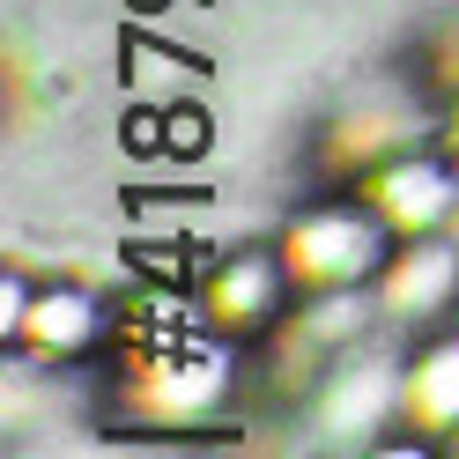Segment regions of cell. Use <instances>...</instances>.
I'll return each instance as SVG.
<instances>
[{
	"label": "cell",
	"instance_id": "6da1fadb",
	"mask_svg": "<svg viewBox=\"0 0 459 459\" xmlns=\"http://www.w3.org/2000/svg\"><path fill=\"white\" fill-rule=\"evenodd\" d=\"M297 252H304V267L319 281H356V274H370V260H378V230L356 222V215H326V222H311L297 238Z\"/></svg>",
	"mask_w": 459,
	"mask_h": 459
},
{
	"label": "cell",
	"instance_id": "3957f363",
	"mask_svg": "<svg viewBox=\"0 0 459 459\" xmlns=\"http://www.w3.org/2000/svg\"><path fill=\"white\" fill-rule=\"evenodd\" d=\"M385 459H422V452H385Z\"/></svg>",
	"mask_w": 459,
	"mask_h": 459
},
{
	"label": "cell",
	"instance_id": "277c9868",
	"mask_svg": "<svg viewBox=\"0 0 459 459\" xmlns=\"http://www.w3.org/2000/svg\"><path fill=\"white\" fill-rule=\"evenodd\" d=\"M134 8H163V0H134Z\"/></svg>",
	"mask_w": 459,
	"mask_h": 459
},
{
	"label": "cell",
	"instance_id": "7a4b0ae2",
	"mask_svg": "<svg viewBox=\"0 0 459 459\" xmlns=\"http://www.w3.org/2000/svg\"><path fill=\"white\" fill-rule=\"evenodd\" d=\"M415 408L422 415H459V349H445V356H429V370L415 378Z\"/></svg>",
	"mask_w": 459,
	"mask_h": 459
}]
</instances>
